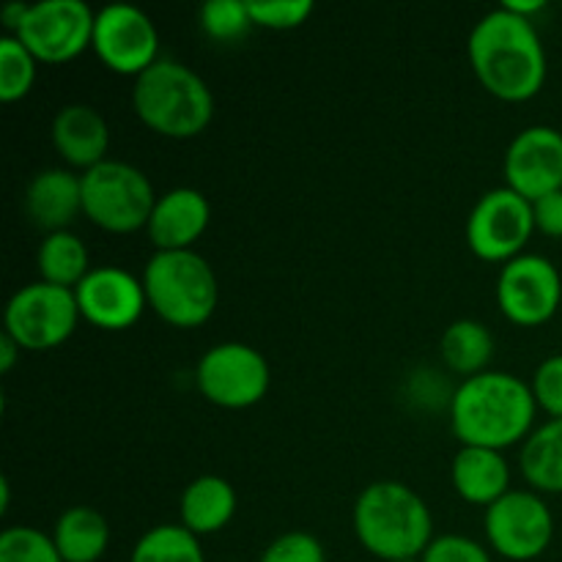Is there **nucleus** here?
Segmentation results:
<instances>
[{
  "label": "nucleus",
  "mask_w": 562,
  "mask_h": 562,
  "mask_svg": "<svg viewBox=\"0 0 562 562\" xmlns=\"http://www.w3.org/2000/svg\"><path fill=\"white\" fill-rule=\"evenodd\" d=\"M470 64L477 82L503 102H527L547 80V49L532 20L508 9L488 11L470 33Z\"/></svg>",
  "instance_id": "nucleus-1"
},
{
  "label": "nucleus",
  "mask_w": 562,
  "mask_h": 562,
  "mask_svg": "<svg viewBox=\"0 0 562 562\" xmlns=\"http://www.w3.org/2000/svg\"><path fill=\"white\" fill-rule=\"evenodd\" d=\"M536 395L516 373L483 371L450 395V426L461 445L499 450L525 442L536 423Z\"/></svg>",
  "instance_id": "nucleus-2"
},
{
  "label": "nucleus",
  "mask_w": 562,
  "mask_h": 562,
  "mask_svg": "<svg viewBox=\"0 0 562 562\" xmlns=\"http://www.w3.org/2000/svg\"><path fill=\"white\" fill-rule=\"evenodd\" d=\"M357 541L384 562L417 560L434 541V516L426 499L401 481L366 486L351 510Z\"/></svg>",
  "instance_id": "nucleus-3"
},
{
  "label": "nucleus",
  "mask_w": 562,
  "mask_h": 562,
  "mask_svg": "<svg viewBox=\"0 0 562 562\" xmlns=\"http://www.w3.org/2000/svg\"><path fill=\"white\" fill-rule=\"evenodd\" d=\"M132 108L137 119L170 140L198 137L214 119V93L198 71L181 60L159 58L135 77Z\"/></svg>",
  "instance_id": "nucleus-4"
},
{
  "label": "nucleus",
  "mask_w": 562,
  "mask_h": 562,
  "mask_svg": "<svg viewBox=\"0 0 562 562\" xmlns=\"http://www.w3.org/2000/svg\"><path fill=\"white\" fill-rule=\"evenodd\" d=\"M148 307L176 329L203 327L220 302L212 263L195 250L154 252L143 269Z\"/></svg>",
  "instance_id": "nucleus-5"
},
{
  "label": "nucleus",
  "mask_w": 562,
  "mask_h": 562,
  "mask_svg": "<svg viewBox=\"0 0 562 562\" xmlns=\"http://www.w3.org/2000/svg\"><path fill=\"white\" fill-rule=\"evenodd\" d=\"M82 214L108 234H135L151 220L157 198L154 184L140 168L121 159H104L80 173Z\"/></svg>",
  "instance_id": "nucleus-6"
},
{
  "label": "nucleus",
  "mask_w": 562,
  "mask_h": 562,
  "mask_svg": "<svg viewBox=\"0 0 562 562\" xmlns=\"http://www.w3.org/2000/svg\"><path fill=\"white\" fill-rule=\"evenodd\" d=\"M80 318L75 291L36 280L11 294L3 313V333L11 335L22 351H49L71 338Z\"/></svg>",
  "instance_id": "nucleus-7"
},
{
  "label": "nucleus",
  "mask_w": 562,
  "mask_h": 562,
  "mask_svg": "<svg viewBox=\"0 0 562 562\" xmlns=\"http://www.w3.org/2000/svg\"><path fill=\"white\" fill-rule=\"evenodd\" d=\"M272 371L267 357L239 340H225L203 351L195 384L209 404L220 409H250L269 393Z\"/></svg>",
  "instance_id": "nucleus-8"
},
{
  "label": "nucleus",
  "mask_w": 562,
  "mask_h": 562,
  "mask_svg": "<svg viewBox=\"0 0 562 562\" xmlns=\"http://www.w3.org/2000/svg\"><path fill=\"white\" fill-rule=\"evenodd\" d=\"M532 234H536L532 203L510 187L488 190L467 217V245L481 261L508 263L525 256Z\"/></svg>",
  "instance_id": "nucleus-9"
},
{
  "label": "nucleus",
  "mask_w": 562,
  "mask_h": 562,
  "mask_svg": "<svg viewBox=\"0 0 562 562\" xmlns=\"http://www.w3.org/2000/svg\"><path fill=\"white\" fill-rule=\"evenodd\" d=\"M97 11L82 0H38L27 5L20 31L14 33L38 64H69L93 42Z\"/></svg>",
  "instance_id": "nucleus-10"
},
{
  "label": "nucleus",
  "mask_w": 562,
  "mask_h": 562,
  "mask_svg": "<svg viewBox=\"0 0 562 562\" xmlns=\"http://www.w3.org/2000/svg\"><path fill=\"white\" fill-rule=\"evenodd\" d=\"M91 47L110 71L140 77L159 60V33L143 9L130 3H110L97 11Z\"/></svg>",
  "instance_id": "nucleus-11"
},
{
  "label": "nucleus",
  "mask_w": 562,
  "mask_h": 562,
  "mask_svg": "<svg viewBox=\"0 0 562 562\" xmlns=\"http://www.w3.org/2000/svg\"><path fill=\"white\" fill-rule=\"evenodd\" d=\"M486 538L497 554L514 562L541 558L554 538V516L536 492L510 488L486 508Z\"/></svg>",
  "instance_id": "nucleus-12"
},
{
  "label": "nucleus",
  "mask_w": 562,
  "mask_h": 562,
  "mask_svg": "<svg viewBox=\"0 0 562 562\" xmlns=\"http://www.w3.org/2000/svg\"><path fill=\"white\" fill-rule=\"evenodd\" d=\"M562 278L549 258L525 252L503 263L497 278V305L519 327H541L558 313Z\"/></svg>",
  "instance_id": "nucleus-13"
},
{
  "label": "nucleus",
  "mask_w": 562,
  "mask_h": 562,
  "mask_svg": "<svg viewBox=\"0 0 562 562\" xmlns=\"http://www.w3.org/2000/svg\"><path fill=\"white\" fill-rule=\"evenodd\" d=\"M80 316L108 333H121L140 322L148 307L143 278L124 267H93L75 289Z\"/></svg>",
  "instance_id": "nucleus-14"
},
{
  "label": "nucleus",
  "mask_w": 562,
  "mask_h": 562,
  "mask_svg": "<svg viewBox=\"0 0 562 562\" xmlns=\"http://www.w3.org/2000/svg\"><path fill=\"white\" fill-rule=\"evenodd\" d=\"M505 181L527 201L562 190V132L554 126H527L505 151Z\"/></svg>",
  "instance_id": "nucleus-15"
},
{
  "label": "nucleus",
  "mask_w": 562,
  "mask_h": 562,
  "mask_svg": "<svg viewBox=\"0 0 562 562\" xmlns=\"http://www.w3.org/2000/svg\"><path fill=\"white\" fill-rule=\"evenodd\" d=\"M209 220H212L209 198L192 187H176L157 198L146 231L157 252L192 250V245L206 234Z\"/></svg>",
  "instance_id": "nucleus-16"
},
{
  "label": "nucleus",
  "mask_w": 562,
  "mask_h": 562,
  "mask_svg": "<svg viewBox=\"0 0 562 562\" xmlns=\"http://www.w3.org/2000/svg\"><path fill=\"white\" fill-rule=\"evenodd\" d=\"M53 146L69 168H80L86 173L108 159V121L91 104H64L53 119Z\"/></svg>",
  "instance_id": "nucleus-17"
},
{
  "label": "nucleus",
  "mask_w": 562,
  "mask_h": 562,
  "mask_svg": "<svg viewBox=\"0 0 562 562\" xmlns=\"http://www.w3.org/2000/svg\"><path fill=\"white\" fill-rule=\"evenodd\" d=\"M25 212L47 234L69 231L82 214V179L66 168L38 170L25 190Z\"/></svg>",
  "instance_id": "nucleus-18"
},
{
  "label": "nucleus",
  "mask_w": 562,
  "mask_h": 562,
  "mask_svg": "<svg viewBox=\"0 0 562 562\" xmlns=\"http://www.w3.org/2000/svg\"><path fill=\"white\" fill-rule=\"evenodd\" d=\"M450 483L461 499L488 508L510 492V467L499 450L461 445L450 464Z\"/></svg>",
  "instance_id": "nucleus-19"
},
{
  "label": "nucleus",
  "mask_w": 562,
  "mask_h": 562,
  "mask_svg": "<svg viewBox=\"0 0 562 562\" xmlns=\"http://www.w3.org/2000/svg\"><path fill=\"white\" fill-rule=\"evenodd\" d=\"M236 505H239L236 488L225 477L201 475L187 483V488L181 492V527H187L198 538L214 536L231 525V519L236 516Z\"/></svg>",
  "instance_id": "nucleus-20"
},
{
  "label": "nucleus",
  "mask_w": 562,
  "mask_h": 562,
  "mask_svg": "<svg viewBox=\"0 0 562 562\" xmlns=\"http://www.w3.org/2000/svg\"><path fill=\"white\" fill-rule=\"evenodd\" d=\"M53 541L64 562H99L110 547V525L97 508L71 505L55 521Z\"/></svg>",
  "instance_id": "nucleus-21"
},
{
  "label": "nucleus",
  "mask_w": 562,
  "mask_h": 562,
  "mask_svg": "<svg viewBox=\"0 0 562 562\" xmlns=\"http://www.w3.org/2000/svg\"><path fill=\"white\" fill-rule=\"evenodd\" d=\"M519 467L532 492L562 494V420L532 428L521 445Z\"/></svg>",
  "instance_id": "nucleus-22"
},
{
  "label": "nucleus",
  "mask_w": 562,
  "mask_h": 562,
  "mask_svg": "<svg viewBox=\"0 0 562 562\" xmlns=\"http://www.w3.org/2000/svg\"><path fill=\"white\" fill-rule=\"evenodd\" d=\"M439 355H442L445 366L459 376H477L486 371L494 357L492 329L475 318H459L439 338Z\"/></svg>",
  "instance_id": "nucleus-23"
},
{
  "label": "nucleus",
  "mask_w": 562,
  "mask_h": 562,
  "mask_svg": "<svg viewBox=\"0 0 562 562\" xmlns=\"http://www.w3.org/2000/svg\"><path fill=\"white\" fill-rule=\"evenodd\" d=\"M36 269L44 283L75 291L93 267L86 241L80 236L71 231H55V234L44 236L38 245Z\"/></svg>",
  "instance_id": "nucleus-24"
},
{
  "label": "nucleus",
  "mask_w": 562,
  "mask_h": 562,
  "mask_svg": "<svg viewBox=\"0 0 562 562\" xmlns=\"http://www.w3.org/2000/svg\"><path fill=\"white\" fill-rule=\"evenodd\" d=\"M130 562H206L201 538L181 525H159L143 532Z\"/></svg>",
  "instance_id": "nucleus-25"
},
{
  "label": "nucleus",
  "mask_w": 562,
  "mask_h": 562,
  "mask_svg": "<svg viewBox=\"0 0 562 562\" xmlns=\"http://www.w3.org/2000/svg\"><path fill=\"white\" fill-rule=\"evenodd\" d=\"M36 66L38 60L20 38L9 33L0 38V99L5 104L20 102L31 93L36 82Z\"/></svg>",
  "instance_id": "nucleus-26"
},
{
  "label": "nucleus",
  "mask_w": 562,
  "mask_h": 562,
  "mask_svg": "<svg viewBox=\"0 0 562 562\" xmlns=\"http://www.w3.org/2000/svg\"><path fill=\"white\" fill-rule=\"evenodd\" d=\"M203 33L217 44H236L250 33L252 16L247 0H209L198 11Z\"/></svg>",
  "instance_id": "nucleus-27"
},
{
  "label": "nucleus",
  "mask_w": 562,
  "mask_h": 562,
  "mask_svg": "<svg viewBox=\"0 0 562 562\" xmlns=\"http://www.w3.org/2000/svg\"><path fill=\"white\" fill-rule=\"evenodd\" d=\"M0 562H64L53 536L36 527H5L0 532Z\"/></svg>",
  "instance_id": "nucleus-28"
},
{
  "label": "nucleus",
  "mask_w": 562,
  "mask_h": 562,
  "mask_svg": "<svg viewBox=\"0 0 562 562\" xmlns=\"http://www.w3.org/2000/svg\"><path fill=\"white\" fill-rule=\"evenodd\" d=\"M252 25L267 31H294L313 14L311 0H247Z\"/></svg>",
  "instance_id": "nucleus-29"
},
{
  "label": "nucleus",
  "mask_w": 562,
  "mask_h": 562,
  "mask_svg": "<svg viewBox=\"0 0 562 562\" xmlns=\"http://www.w3.org/2000/svg\"><path fill=\"white\" fill-rule=\"evenodd\" d=\"M261 562H327L322 541L311 532H283L263 549Z\"/></svg>",
  "instance_id": "nucleus-30"
},
{
  "label": "nucleus",
  "mask_w": 562,
  "mask_h": 562,
  "mask_svg": "<svg viewBox=\"0 0 562 562\" xmlns=\"http://www.w3.org/2000/svg\"><path fill=\"white\" fill-rule=\"evenodd\" d=\"M532 395L538 409L549 415V420H562V355H552L532 373Z\"/></svg>",
  "instance_id": "nucleus-31"
},
{
  "label": "nucleus",
  "mask_w": 562,
  "mask_h": 562,
  "mask_svg": "<svg viewBox=\"0 0 562 562\" xmlns=\"http://www.w3.org/2000/svg\"><path fill=\"white\" fill-rule=\"evenodd\" d=\"M420 562H492L483 543L467 536H439L428 543Z\"/></svg>",
  "instance_id": "nucleus-32"
},
{
  "label": "nucleus",
  "mask_w": 562,
  "mask_h": 562,
  "mask_svg": "<svg viewBox=\"0 0 562 562\" xmlns=\"http://www.w3.org/2000/svg\"><path fill=\"white\" fill-rule=\"evenodd\" d=\"M532 217H536V231L552 239H562V190L532 201Z\"/></svg>",
  "instance_id": "nucleus-33"
},
{
  "label": "nucleus",
  "mask_w": 562,
  "mask_h": 562,
  "mask_svg": "<svg viewBox=\"0 0 562 562\" xmlns=\"http://www.w3.org/2000/svg\"><path fill=\"white\" fill-rule=\"evenodd\" d=\"M20 355H22L20 344H16L11 335H5V333L0 335V371L9 373L11 368L16 366V360H20Z\"/></svg>",
  "instance_id": "nucleus-34"
},
{
  "label": "nucleus",
  "mask_w": 562,
  "mask_h": 562,
  "mask_svg": "<svg viewBox=\"0 0 562 562\" xmlns=\"http://www.w3.org/2000/svg\"><path fill=\"white\" fill-rule=\"evenodd\" d=\"M27 5L31 3H9L3 9V27L9 31V36H14V33L20 31L22 20H25L27 14Z\"/></svg>",
  "instance_id": "nucleus-35"
},
{
  "label": "nucleus",
  "mask_w": 562,
  "mask_h": 562,
  "mask_svg": "<svg viewBox=\"0 0 562 562\" xmlns=\"http://www.w3.org/2000/svg\"><path fill=\"white\" fill-rule=\"evenodd\" d=\"M503 9L514 11V14L525 16V20H532V14L547 9V3L543 0H508V3H503Z\"/></svg>",
  "instance_id": "nucleus-36"
},
{
  "label": "nucleus",
  "mask_w": 562,
  "mask_h": 562,
  "mask_svg": "<svg viewBox=\"0 0 562 562\" xmlns=\"http://www.w3.org/2000/svg\"><path fill=\"white\" fill-rule=\"evenodd\" d=\"M398 562H420V558H417V560H398Z\"/></svg>",
  "instance_id": "nucleus-37"
}]
</instances>
